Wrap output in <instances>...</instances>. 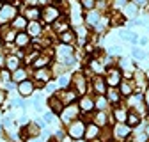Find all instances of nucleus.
<instances>
[{"label":"nucleus","mask_w":149,"mask_h":142,"mask_svg":"<svg viewBox=\"0 0 149 142\" xmlns=\"http://www.w3.org/2000/svg\"><path fill=\"white\" fill-rule=\"evenodd\" d=\"M124 13H126V16H128V18H132V16H135V13H137V4H132V6H128Z\"/></svg>","instance_id":"c85d7f7f"},{"label":"nucleus","mask_w":149,"mask_h":142,"mask_svg":"<svg viewBox=\"0 0 149 142\" xmlns=\"http://www.w3.org/2000/svg\"><path fill=\"white\" fill-rule=\"evenodd\" d=\"M124 4H126V0H117V2H116L117 7H121V6H124Z\"/></svg>","instance_id":"c9c22d12"},{"label":"nucleus","mask_w":149,"mask_h":142,"mask_svg":"<svg viewBox=\"0 0 149 142\" xmlns=\"http://www.w3.org/2000/svg\"><path fill=\"white\" fill-rule=\"evenodd\" d=\"M73 80H74V85H77V91L85 93V78H84L80 73H77V75L73 77Z\"/></svg>","instance_id":"a211bd4d"},{"label":"nucleus","mask_w":149,"mask_h":142,"mask_svg":"<svg viewBox=\"0 0 149 142\" xmlns=\"http://www.w3.org/2000/svg\"><path fill=\"white\" fill-rule=\"evenodd\" d=\"M107 94H108V98H110L108 101H112V103H117V101H119V93L116 91L114 87H110L108 91H107Z\"/></svg>","instance_id":"412c9836"},{"label":"nucleus","mask_w":149,"mask_h":142,"mask_svg":"<svg viewBox=\"0 0 149 142\" xmlns=\"http://www.w3.org/2000/svg\"><path fill=\"white\" fill-rule=\"evenodd\" d=\"M96 123H98V124H103V123H105V114H103V112H100V114H98Z\"/></svg>","instance_id":"72a5a7b5"},{"label":"nucleus","mask_w":149,"mask_h":142,"mask_svg":"<svg viewBox=\"0 0 149 142\" xmlns=\"http://www.w3.org/2000/svg\"><path fill=\"white\" fill-rule=\"evenodd\" d=\"M68 22H69L68 18L59 16L57 20L53 22V30H55V32H59V34H61V32H64V30H68Z\"/></svg>","instance_id":"f8f14e48"},{"label":"nucleus","mask_w":149,"mask_h":142,"mask_svg":"<svg viewBox=\"0 0 149 142\" xmlns=\"http://www.w3.org/2000/svg\"><path fill=\"white\" fill-rule=\"evenodd\" d=\"M114 133H116L117 139H124V137L130 135V126H128V124H119V126L114 130Z\"/></svg>","instance_id":"f3484780"},{"label":"nucleus","mask_w":149,"mask_h":142,"mask_svg":"<svg viewBox=\"0 0 149 142\" xmlns=\"http://www.w3.org/2000/svg\"><path fill=\"white\" fill-rule=\"evenodd\" d=\"M133 4H139V6H142V4H146V0H133Z\"/></svg>","instance_id":"58836bf2"},{"label":"nucleus","mask_w":149,"mask_h":142,"mask_svg":"<svg viewBox=\"0 0 149 142\" xmlns=\"http://www.w3.org/2000/svg\"><path fill=\"white\" fill-rule=\"evenodd\" d=\"M48 61H50V59H48L46 55H41L39 59H36V62H34V68H43L45 64H48Z\"/></svg>","instance_id":"a878e982"},{"label":"nucleus","mask_w":149,"mask_h":142,"mask_svg":"<svg viewBox=\"0 0 149 142\" xmlns=\"http://www.w3.org/2000/svg\"><path fill=\"white\" fill-rule=\"evenodd\" d=\"M94 2H96V0H82V6L85 9H92V7H94Z\"/></svg>","instance_id":"2f4dec72"},{"label":"nucleus","mask_w":149,"mask_h":142,"mask_svg":"<svg viewBox=\"0 0 149 142\" xmlns=\"http://www.w3.org/2000/svg\"><path fill=\"white\" fill-rule=\"evenodd\" d=\"M84 133H85V124L82 121H74L71 126H69V135L74 137V139H80Z\"/></svg>","instance_id":"39448f33"},{"label":"nucleus","mask_w":149,"mask_h":142,"mask_svg":"<svg viewBox=\"0 0 149 142\" xmlns=\"http://www.w3.org/2000/svg\"><path fill=\"white\" fill-rule=\"evenodd\" d=\"M27 34L29 36H39L41 34V23H37V22L27 23Z\"/></svg>","instance_id":"2eb2a0df"},{"label":"nucleus","mask_w":149,"mask_h":142,"mask_svg":"<svg viewBox=\"0 0 149 142\" xmlns=\"http://www.w3.org/2000/svg\"><path fill=\"white\" fill-rule=\"evenodd\" d=\"M25 78H27V71H25V69H20V68L14 69L13 75H11V80H13V82H18V84H20L22 80H25Z\"/></svg>","instance_id":"dca6fc26"},{"label":"nucleus","mask_w":149,"mask_h":142,"mask_svg":"<svg viewBox=\"0 0 149 142\" xmlns=\"http://www.w3.org/2000/svg\"><path fill=\"white\" fill-rule=\"evenodd\" d=\"M94 85H96V91H98V93H105V87H103V85H105V82H103V78H101V77H98V78H96Z\"/></svg>","instance_id":"bb28decb"},{"label":"nucleus","mask_w":149,"mask_h":142,"mask_svg":"<svg viewBox=\"0 0 149 142\" xmlns=\"http://www.w3.org/2000/svg\"><path fill=\"white\" fill-rule=\"evenodd\" d=\"M121 93H123V94H132V85H130L128 82H123V85H121Z\"/></svg>","instance_id":"c756f323"},{"label":"nucleus","mask_w":149,"mask_h":142,"mask_svg":"<svg viewBox=\"0 0 149 142\" xmlns=\"http://www.w3.org/2000/svg\"><path fill=\"white\" fill-rule=\"evenodd\" d=\"M14 43H16L18 48H29V45H30V36L27 32H16Z\"/></svg>","instance_id":"423d86ee"},{"label":"nucleus","mask_w":149,"mask_h":142,"mask_svg":"<svg viewBox=\"0 0 149 142\" xmlns=\"http://www.w3.org/2000/svg\"><path fill=\"white\" fill-rule=\"evenodd\" d=\"M146 103H147V109H149V89H147V93H146Z\"/></svg>","instance_id":"e433bc0d"},{"label":"nucleus","mask_w":149,"mask_h":142,"mask_svg":"<svg viewBox=\"0 0 149 142\" xmlns=\"http://www.w3.org/2000/svg\"><path fill=\"white\" fill-rule=\"evenodd\" d=\"M4 2H7V0H4Z\"/></svg>","instance_id":"79ce46f5"},{"label":"nucleus","mask_w":149,"mask_h":142,"mask_svg":"<svg viewBox=\"0 0 149 142\" xmlns=\"http://www.w3.org/2000/svg\"><path fill=\"white\" fill-rule=\"evenodd\" d=\"M146 139H147V135L146 133H140L139 137H135V142H146Z\"/></svg>","instance_id":"f704fd0d"},{"label":"nucleus","mask_w":149,"mask_h":142,"mask_svg":"<svg viewBox=\"0 0 149 142\" xmlns=\"http://www.w3.org/2000/svg\"><path fill=\"white\" fill-rule=\"evenodd\" d=\"M16 7L14 6H9V4H4L0 7V23H9L16 18Z\"/></svg>","instance_id":"f03ea898"},{"label":"nucleus","mask_w":149,"mask_h":142,"mask_svg":"<svg viewBox=\"0 0 149 142\" xmlns=\"http://www.w3.org/2000/svg\"><path fill=\"white\" fill-rule=\"evenodd\" d=\"M57 57H59V61L61 62H64V64H73L74 62V57H73V48L69 46V45H62V46H59L57 48Z\"/></svg>","instance_id":"f257e3e1"},{"label":"nucleus","mask_w":149,"mask_h":142,"mask_svg":"<svg viewBox=\"0 0 149 142\" xmlns=\"http://www.w3.org/2000/svg\"><path fill=\"white\" fill-rule=\"evenodd\" d=\"M9 71H14V69H18V66H20V57H16V55H9L7 59H6V64H4Z\"/></svg>","instance_id":"4468645a"},{"label":"nucleus","mask_w":149,"mask_h":142,"mask_svg":"<svg viewBox=\"0 0 149 142\" xmlns=\"http://www.w3.org/2000/svg\"><path fill=\"white\" fill-rule=\"evenodd\" d=\"M77 142H85V140H80V139H77Z\"/></svg>","instance_id":"a19ab883"},{"label":"nucleus","mask_w":149,"mask_h":142,"mask_svg":"<svg viewBox=\"0 0 149 142\" xmlns=\"http://www.w3.org/2000/svg\"><path fill=\"white\" fill-rule=\"evenodd\" d=\"M34 89H36L34 82L32 80H27V78L18 84V93H20V96H30L34 93Z\"/></svg>","instance_id":"20e7f679"},{"label":"nucleus","mask_w":149,"mask_h":142,"mask_svg":"<svg viewBox=\"0 0 149 142\" xmlns=\"http://www.w3.org/2000/svg\"><path fill=\"white\" fill-rule=\"evenodd\" d=\"M57 98L64 103V105H69L77 100V93L74 91H64V93H57Z\"/></svg>","instance_id":"9d476101"},{"label":"nucleus","mask_w":149,"mask_h":142,"mask_svg":"<svg viewBox=\"0 0 149 142\" xmlns=\"http://www.w3.org/2000/svg\"><path fill=\"white\" fill-rule=\"evenodd\" d=\"M77 112H78V106H77V105H73V103H69V105H68V109L62 110V121H64V123H69L71 119L77 117Z\"/></svg>","instance_id":"6e6552de"},{"label":"nucleus","mask_w":149,"mask_h":142,"mask_svg":"<svg viewBox=\"0 0 149 142\" xmlns=\"http://www.w3.org/2000/svg\"><path fill=\"white\" fill-rule=\"evenodd\" d=\"M87 137L89 139H92V137H96L98 133H100V130H98V126H96V124H89V126H87Z\"/></svg>","instance_id":"5701e85b"},{"label":"nucleus","mask_w":149,"mask_h":142,"mask_svg":"<svg viewBox=\"0 0 149 142\" xmlns=\"http://www.w3.org/2000/svg\"><path fill=\"white\" fill-rule=\"evenodd\" d=\"M62 105H64V103H62L57 96H52V98L48 100V106H50L55 114H61V112H62Z\"/></svg>","instance_id":"ddd939ff"},{"label":"nucleus","mask_w":149,"mask_h":142,"mask_svg":"<svg viewBox=\"0 0 149 142\" xmlns=\"http://www.w3.org/2000/svg\"><path fill=\"white\" fill-rule=\"evenodd\" d=\"M146 135L149 137V124H147V130H146Z\"/></svg>","instance_id":"ea45409f"},{"label":"nucleus","mask_w":149,"mask_h":142,"mask_svg":"<svg viewBox=\"0 0 149 142\" xmlns=\"http://www.w3.org/2000/svg\"><path fill=\"white\" fill-rule=\"evenodd\" d=\"M27 20H30V22H37L41 18V9L37 7V6H30V7H27L25 9V14H23Z\"/></svg>","instance_id":"0eeeda50"},{"label":"nucleus","mask_w":149,"mask_h":142,"mask_svg":"<svg viewBox=\"0 0 149 142\" xmlns=\"http://www.w3.org/2000/svg\"><path fill=\"white\" fill-rule=\"evenodd\" d=\"M126 121H128V126H135V124L140 123V117H139L135 112H130V114L126 116Z\"/></svg>","instance_id":"aec40b11"},{"label":"nucleus","mask_w":149,"mask_h":142,"mask_svg":"<svg viewBox=\"0 0 149 142\" xmlns=\"http://www.w3.org/2000/svg\"><path fill=\"white\" fill-rule=\"evenodd\" d=\"M132 55H133L135 59H139V61H144V59L147 57V53L142 52V50H133V52H132Z\"/></svg>","instance_id":"cd10ccee"},{"label":"nucleus","mask_w":149,"mask_h":142,"mask_svg":"<svg viewBox=\"0 0 149 142\" xmlns=\"http://www.w3.org/2000/svg\"><path fill=\"white\" fill-rule=\"evenodd\" d=\"M27 23H29V22H27V18L22 14V16H16L14 20L11 22V27H13V29L18 32V30H23V29H27Z\"/></svg>","instance_id":"9b49d317"},{"label":"nucleus","mask_w":149,"mask_h":142,"mask_svg":"<svg viewBox=\"0 0 149 142\" xmlns=\"http://www.w3.org/2000/svg\"><path fill=\"white\" fill-rule=\"evenodd\" d=\"M119 82H121V71L119 69H110L108 75H107V84L110 87H116V85H119Z\"/></svg>","instance_id":"1a4fd4ad"},{"label":"nucleus","mask_w":149,"mask_h":142,"mask_svg":"<svg viewBox=\"0 0 149 142\" xmlns=\"http://www.w3.org/2000/svg\"><path fill=\"white\" fill-rule=\"evenodd\" d=\"M59 84H61L62 89H66V87L69 85V77H61V78H59Z\"/></svg>","instance_id":"473e14b6"},{"label":"nucleus","mask_w":149,"mask_h":142,"mask_svg":"<svg viewBox=\"0 0 149 142\" xmlns=\"http://www.w3.org/2000/svg\"><path fill=\"white\" fill-rule=\"evenodd\" d=\"M94 105H96V106H98V109H105V106H107V105H108V101H107V100H105V98H98V100H96V101H94Z\"/></svg>","instance_id":"7c9ffc66"},{"label":"nucleus","mask_w":149,"mask_h":142,"mask_svg":"<svg viewBox=\"0 0 149 142\" xmlns=\"http://www.w3.org/2000/svg\"><path fill=\"white\" fill-rule=\"evenodd\" d=\"M80 106H82L84 110H91L92 106H94V101L89 100V98H82V100H80Z\"/></svg>","instance_id":"4be33fe9"},{"label":"nucleus","mask_w":149,"mask_h":142,"mask_svg":"<svg viewBox=\"0 0 149 142\" xmlns=\"http://www.w3.org/2000/svg\"><path fill=\"white\" fill-rule=\"evenodd\" d=\"M27 142H41L39 139H34V137H30V139H27Z\"/></svg>","instance_id":"4c0bfd02"},{"label":"nucleus","mask_w":149,"mask_h":142,"mask_svg":"<svg viewBox=\"0 0 149 142\" xmlns=\"http://www.w3.org/2000/svg\"><path fill=\"white\" fill-rule=\"evenodd\" d=\"M87 22H89L91 25L98 23V22H100V13H96V11H94V13H89V14H87Z\"/></svg>","instance_id":"b1692460"},{"label":"nucleus","mask_w":149,"mask_h":142,"mask_svg":"<svg viewBox=\"0 0 149 142\" xmlns=\"http://www.w3.org/2000/svg\"><path fill=\"white\" fill-rule=\"evenodd\" d=\"M59 16H61V13H59V9L55 7V6H46V7L41 11V18H43V20H45L46 23L55 22Z\"/></svg>","instance_id":"7ed1b4c3"},{"label":"nucleus","mask_w":149,"mask_h":142,"mask_svg":"<svg viewBox=\"0 0 149 142\" xmlns=\"http://www.w3.org/2000/svg\"><path fill=\"white\" fill-rule=\"evenodd\" d=\"M61 41L62 43H68V45H71V43H74V32L73 30H64V32H61Z\"/></svg>","instance_id":"6ab92c4d"},{"label":"nucleus","mask_w":149,"mask_h":142,"mask_svg":"<svg viewBox=\"0 0 149 142\" xmlns=\"http://www.w3.org/2000/svg\"><path fill=\"white\" fill-rule=\"evenodd\" d=\"M114 114H116V119H117V121H123V123L126 121V116H128V114H126V110H124V109H116V112H114Z\"/></svg>","instance_id":"393cba45"}]
</instances>
